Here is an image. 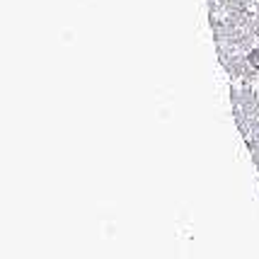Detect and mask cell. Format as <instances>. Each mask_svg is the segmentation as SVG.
I'll return each mask as SVG.
<instances>
[{
	"mask_svg": "<svg viewBox=\"0 0 259 259\" xmlns=\"http://www.w3.org/2000/svg\"><path fill=\"white\" fill-rule=\"evenodd\" d=\"M245 146H247V150H249V160L254 162V167H259V136L245 138Z\"/></svg>",
	"mask_w": 259,
	"mask_h": 259,
	"instance_id": "6da1fadb",
	"label": "cell"
},
{
	"mask_svg": "<svg viewBox=\"0 0 259 259\" xmlns=\"http://www.w3.org/2000/svg\"><path fill=\"white\" fill-rule=\"evenodd\" d=\"M247 63H249L252 68H257V70H259V44L247 54Z\"/></svg>",
	"mask_w": 259,
	"mask_h": 259,
	"instance_id": "7a4b0ae2",
	"label": "cell"
},
{
	"mask_svg": "<svg viewBox=\"0 0 259 259\" xmlns=\"http://www.w3.org/2000/svg\"><path fill=\"white\" fill-rule=\"evenodd\" d=\"M257 177H259V167H257Z\"/></svg>",
	"mask_w": 259,
	"mask_h": 259,
	"instance_id": "3957f363",
	"label": "cell"
}]
</instances>
